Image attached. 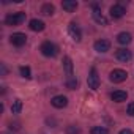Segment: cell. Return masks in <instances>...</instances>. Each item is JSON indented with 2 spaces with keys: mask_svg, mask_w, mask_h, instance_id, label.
Instances as JSON below:
<instances>
[{
  "mask_svg": "<svg viewBox=\"0 0 134 134\" xmlns=\"http://www.w3.org/2000/svg\"><path fill=\"white\" fill-rule=\"evenodd\" d=\"M24 21H25V13H24V11L10 13V14H7V18H5V24H7V25H11V27L21 25Z\"/></svg>",
  "mask_w": 134,
  "mask_h": 134,
  "instance_id": "cell-1",
  "label": "cell"
},
{
  "mask_svg": "<svg viewBox=\"0 0 134 134\" xmlns=\"http://www.w3.org/2000/svg\"><path fill=\"white\" fill-rule=\"evenodd\" d=\"M40 51H41V54H43L44 57H55V55L58 54V47H57L54 43H51V41H44V43L41 44Z\"/></svg>",
  "mask_w": 134,
  "mask_h": 134,
  "instance_id": "cell-2",
  "label": "cell"
},
{
  "mask_svg": "<svg viewBox=\"0 0 134 134\" xmlns=\"http://www.w3.org/2000/svg\"><path fill=\"white\" fill-rule=\"evenodd\" d=\"M126 77H128V73H126L125 70H118V68H117V70H112L110 74H109V79H110V82H114V84L125 82Z\"/></svg>",
  "mask_w": 134,
  "mask_h": 134,
  "instance_id": "cell-3",
  "label": "cell"
},
{
  "mask_svg": "<svg viewBox=\"0 0 134 134\" xmlns=\"http://www.w3.org/2000/svg\"><path fill=\"white\" fill-rule=\"evenodd\" d=\"M87 84H88V88H92V90H98V87H99V76H98V71H96L95 68L90 70V73H88V79H87Z\"/></svg>",
  "mask_w": 134,
  "mask_h": 134,
  "instance_id": "cell-4",
  "label": "cell"
},
{
  "mask_svg": "<svg viewBox=\"0 0 134 134\" xmlns=\"http://www.w3.org/2000/svg\"><path fill=\"white\" fill-rule=\"evenodd\" d=\"M68 33H70V36H71L76 43H79V41L82 40V32H81V27H79L76 22H70V25H68Z\"/></svg>",
  "mask_w": 134,
  "mask_h": 134,
  "instance_id": "cell-5",
  "label": "cell"
},
{
  "mask_svg": "<svg viewBox=\"0 0 134 134\" xmlns=\"http://www.w3.org/2000/svg\"><path fill=\"white\" fill-rule=\"evenodd\" d=\"M10 41H11V44H13V46L21 47V46H24V44L27 43V35H25V33H21V32L13 33V35L10 36Z\"/></svg>",
  "mask_w": 134,
  "mask_h": 134,
  "instance_id": "cell-6",
  "label": "cell"
},
{
  "mask_svg": "<svg viewBox=\"0 0 134 134\" xmlns=\"http://www.w3.org/2000/svg\"><path fill=\"white\" fill-rule=\"evenodd\" d=\"M115 58L120 60V62H123V63H126V62H129V60L132 58V52H131L129 49H126V47L117 49V51H115Z\"/></svg>",
  "mask_w": 134,
  "mask_h": 134,
  "instance_id": "cell-7",
  "label": "cell"
},
{
  "mask_svg": "<svg viewBox=\"0 0 134 134\" xmlns=\"http://www.w3.org/2000/svg\"><path fill=\"white\" fill-rule=\"evenodd\" d=\"M51 104H52L55 109H63V107L68 106V98L63 96V95H57V96H54V98L51 99Z\"/></svg>",
  "mask_w": 134,
  "mask_h": 134,
  "instance_id": "cell-8",
  "label": "cell"
},
{
  "mask_svg": "<svg viewBox=\"0 0 134 134\" xmlns=\"http://www.w3.org/2000/svg\"><path fill=\"white\" fill-rule=\"evenodd\" d=\"M125 13H126L125 7L120 5V3H115V5L110 7V18H114V19H120V18H123Z\"/></svg>",
  "mask_w": 134,
  "mask_h": 134,
  "instance_id": "cell-9",
  "label": "cell"
},
{
  "mask_svg": "<svg viewBox=\"0 0 134 134\" xmlns=\"http://www.w3.org/2000/svg\"><path fill=\"white\" fill-rule=\"evenodd\" d=\"M92 16H93V19H95V22H98L99 25H107V19L104 18V14H103V13H101V10L98 8V5H93Z\"/></svg>",
  "mask_w": 134,
  "mask_h": 134,
  "instance_id": "cell-10",
  "label": "cell"
},
{
  "mask_svg": "<svg viewBox=\"0 0 134 134\" xmlns=\"http://www.w3.org/2000/svg\"><path fill=\"white\" fill-rule=\"evenodd\" d=\"M93 47H95L96 52L104 54V52H107L110 49V41H107V40H98V41H95Z\"/></svg>",
  "mask_w": 134,
  "mask_h": 134,
  "instance_id": "cell-11",
  "label": "cell"
},
{
  "mask_svg": "<svg viewBox=\"0 0 134 134\" xmlns=\"http://www.w3.org/2000/svg\"><path fill=\"white\" fill-rule=\"evenodd\" d=\"M126 98H128V93L125 90H115L110 93V99L114 103H123V101H126Z\"/></svg>",
  "mask_w": 134,
  "mask_h": 134,
  "instance_id": "cell-12",
  "label": "cell"
},
{
  "mask_svg": "<svg viewBox=\"0 0 134 134\" xmlns=\"http://www.w3.org/2000/svg\"><path fill=\"white\" fill-rule=\"evenodd\" d=\"M117 41H118L121 46H126V44H129V43L132 41V35L128 33V32H121V33L117 35Z\"/></svg>",
  "mask_w": 134,
  "mask_h": 134,
  "instance_id": "cell-13",
  "label": "cell"
},
{
  "mask_svg": "<svg viewBox=\"0 0 134 134\" xmlns=\"http://www.w3.org/2000/svg\"><path fill=\"white\" fill-rule=\"evenodd\" d=\"M62 8L65 11H68V13H73L77 8V2H76V0H63V2H62Z\"/></svg>",
  "mask_w": 134,
  "mask_h": 134,
  "instance_id": "cell-14",
  "label": "cell"
},
{
  "mask_svg": "<svg viewBox=\"0 0 134 134\" xmlns=\"http://www.w3.org/2000/svg\"><path fill=\"white\" fill-rule=\"evenodd\" d=\"M29 27H30V30H33V32H43L44 27H46V24H44L43 21H40V19H32L30 24H29Z\"/></svg>",
  "mask_w": 134,
  "mask_h": 134,
  "instance_id": "cell-15",
  "label": "cell"
},
{
  "mask_svg": "<svg viewBox=\"0 0 134 134\" xmlns=\"http://www.w3.org/2000/svg\"><path fill=\"white\" fill-rule=\"evenodd\" d=\"M63 68H65L66 74H68V77L73 76V62H71L70 57H65V58H63Z\"/></svg>",
  "mask_w": 134,
  "mask_h": 134,
  "instance_id": "cell-16",
  "label": "cell"
},
{
  "mask_svg": "<svg viewBox=\"0 0 134 134\" xmlns=\"http://www.w3.org/2000/svg\"><path fill=\"white\" fill-rule=\"evenodd\" d=\"M55 13V7L52 5V3H44L43 7H41V14H44V16H52Z\"/></svg>",
  "mask_w": 134,
  "mask_h": 134,
  "instance_id": "cell-17",
  "label": "cell"
},
{
  "mask_svg": "<svg viewBox=\"0 0 134 134\" xmlns=\"http://www.w3.org/2000/svg\"><path fill=\"white\" fill-rule=\"evenodd\" d=\"M65 85H66V88H70V90H76V88H77V85H79V82H77V79H76L74 76H71V77L66 79Z\"/></svg>",
  "mask_w": 134,
  "mask_h": 134,
  "instance_id": "cell-18",
  "label": "cell"
},
{
  "mask_svg": "<svg viewBox=\"0 0 134 134\" xmlns=\"http://www.w3.org/2000/svg\"><path fill=\"white\" fill-rule=\"evenodd\" d=\"M22 110V101L21 99H14L13 104H11V112L13 114H21Z\"/></svg>",
  "mask_w": 134,
  "mask_h": 134,
  "instance_id": "cell-19",
  "label": "cell"
},
{
  "mask_svg": "<svg viewBox=\"0 0 134 134\" xmlns=\"http://www.w3.org/2000/svg\"><path fill=\"white\" fill-rule=\"evenodd\" d=\"M90 134H109V129L106 126H93L90 129Z\"/></svg>",
  "mask_w": 134,
  "mask_h": 134,
  "instance_id": "cell-20",
  "label": "cell"
},
{
  "mask_svg": "<svg viewBox=\"0 0 134 134\" xmlns=\"http://www.w3.org/2000/svg\"><path fill=\"white\" fill-rule=\"evenodd\" d=\"M19 71H21V76H22L24 79H32V71H30L29 66H21Z\"/></svg>",
  "mask_w": 134,
  "mask_h": 134,
  "instance_id": "cell-21",
  "label": "cell"
},
{
  "mask_svg": "<svg viewBox=\"0 0 134 134\" xmlns=\"http://www.w3.org/2000/svg\"><path fill=\"white\" fill-rule=\"evenodd\" d=\"M79 132H81L79 126H74V125H71V126H68V128H66V134H79Z\"/></svg>",
  "mask_w": 134,
  "mask_h": 134,
  "instance_id": "cell-22",
  "label": "cell"
},
{
  "mask_svg": "<svg viewBox=\"0 0 134 134\" xmlns=\"http://www.w3.org/2000/svg\"><path fill=\"white\" fill-rule=\"evenodd\" d=\"M126 112H128V115L134 117V103H129V104H128V107H126Z\"/></svg>",
  "mask_w": 134,
  "mask_h": 134,
  "instance_id": "cell-23",
  "label": "cell"
},
{
  "mask_svg": "<svg viewBox=\"0 0 134 134\" xmlns=\"http://www.w3.org/2000/svg\"><path fill=\"white\" fill-rule=\"evenodd\" d=\"M118 134H134V132H132L131 129H121V131H120Z\"/></svg>",
  "mask_w": 134,
  "mask_h": 134,
  "instance_id": "cell-24",
  "label": "cell"
},
{
  "mask_svg": "<svg viewBox=\"0 0 134 134\" xmlns=\"http://www.w3.org/2000/svg\"><path fill=\"white\" fill-rule=\"evenodd\" d=\"M2 74H7V68H5V65H2Z\"/></svg>",
  "mask_w": 134,
  "mask_h": 134,
  "instance_id": "cell-25",
  "label": "cell"
}]
</instances>
